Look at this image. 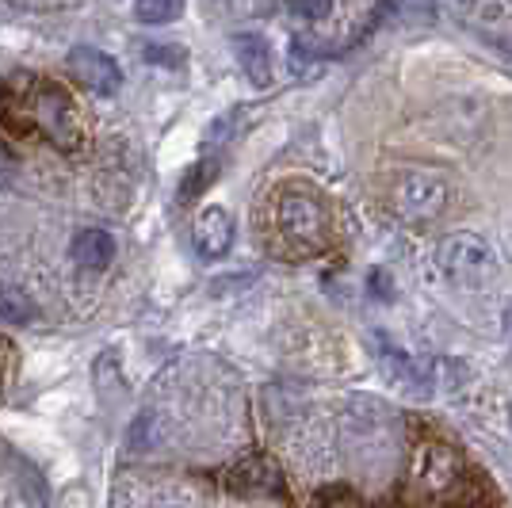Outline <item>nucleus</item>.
<instances>
[{
    "mask_svg": "<svg viewBox=\"0 0 512 508\" xmlns=\"http://www.w3.org/2000/svg\"><path fill=\"white\" fill-rule=\"evenodd\" d=\"M0 123H8L12 130H39L50 146L81 149L85 142V127L77 104L69 100V92L39 77H8L0 85Z\"/></svg>",
    "mask_w": 512,
    "mask_h": 508,
    "instance_id": "obj_1",
    "label": "nucleus"
},
{
    "mask_svg": "<svg viewBox=\"0 0 512 508\" xmlns=\"http://www.w3.org/2000/svg\"><path fill=\"white\" fill-rule=\"evenodd\" d=\"M272 218L287 256H321L333 245L329 199L310 184H283L272 195Z\"/></svg>",
    "mask_w": 512,
    "mask_h": 508,
    "instance_id": "obj_2",
    "label": "nucleus"
},
{
    "mask_svg": "<svg viewBox=\"0 0 512 508\" xmlns=\"http://www.w3.org/2000/svg\"><path fill=\"white\" fill-rule=\"evenodd\" d=\"M386 211L394 214L409 230H428L436 226L451 203V184L444 172L425 169V165H406L386 180Z\"/></svg>",
    "mask_w": 512,
    "mask_h": 508,
    "instance_id": "obj_3",
    "label": "nucleus"
},
{
    "mask_svg": "<svg viewBox=\"0 0 512 508\" xmlns=\"http://www.w3.org/2000/svg\"><path fill=\"white\" fill-rule=\"evenodd\" d=\"M463 474H467V466H463V455L455 451V444L440 440V436H425L413 447V459H409L406 497L417 505L448 501L451 493L467 482Z\"/></svg>",
    "mask_w": 512,
    "mask_h": 508,
    "instance_id": "obj_4",
    "label": "nucleus"
},
{
    "mask_svg": "<svg viewBox=\"0 0 512 508\" xmlns=\"http://www.w3.org/2000/svg\"><path fill=\"white\" fill-rule=\"evenodd\" d=\"M440 272L451 279V283H459V287H482V283H490L493 272H497V253H493V245L482 237V233H451L440 241Z\"/></svg>",
    "mask_w": 512,
    "mask_h": 508,
    "instance_id": "obj_5",
    "label": "nucleus"
},
{
    "mask_svg": "<svg viewBox=\"0 0 512 508\" xmlns=\"http://www.w3.org/2000/svg\"><path fill=\"white\" fill-rule=\"evenodd\" d=\"M65 65H69V77L81 81L96 96H115L119 85H123V69L115 65L111 54L96 50V46H73Z\"/></svg>",
    "mask_w": 512,
    "mask_h": 508,
    "instance_id": "obj_6",
    "label": "nucleus"
},
{
    "mask_svg": "<svg viewBox=\"0 0 512 508\" xmlns=\"http://www.w3.org/2000/svg\"><path fill=\"white\" fill-rule=\"evenodd\" d=\"M234 214L226 211V207H203L199 218L192 222V245L195 253L203 256V260H222V256L234 249Z\"/></svg>",
    "mask_w": 512,
    "mask_h": 508,
    "instance_id": "obj_7",
    "label": "nucleus"
},
{
    "mask_svg": "<svg viewBox=\"0 0 512 508\" xmlns=\"http://www.w3.org/2000/svg\"><path fill=\"white\" fill-rule=\"evenodd\" d=\"M226 486L245 497H272L283 489V474L268 455H245L241 463L226 470Z\"/></svg>",
    "mask_w": 512,
    "mask_h": 508,
    "instance_id": "obj_8",
    "label": "nucleus"
},
{
    "mask_svg": "<svg viewBox=\"0 0 512 508\" xmlns=\"http://www.w3.org/2000/svg\"><path fill=\"white\" fill-rule=\"evenodd\" d=\"M375 352H379V367H383L386 379H394L398 386H409V390H428V363H421L417 356H409L406 348L390 344L383 333H375Z\"/></svg>",
    "mask_w": 512,
    "mask_h": 508,
    "instance_id": "obj_9",
    "label": "nucleus"
},
{
    "mask_svg": "<svg viewBox=\"0 0 512 508\" xmlns=\"http://www.w3.org/2000/svg\"><path fill=\"white\" fill-rule=\"evenodd\" d=\"M234 58L256 88L272 85V46H268L264 35H253V31L234 35Z\"/></svg>",
    "mask_w": 512,
    "mask_h": 508,
    "instance_id": "obj_10",
    "label": "nucleus"
},
{
    "mask_svg": "<svg viewBox=\"0 0 512 508\" xmlns=\"http://www.w3.org/2000/svg\"><path fill=\"white\" fill-rule=\"evenodd\" d=\"M69 253H73V260H77L81 268H88V272H104L107 264L115 260V237L107 230H100V226H88V230H81L73 237Z\"/></svg>",
    "mask_w": 512,
    "mask_h": 508,
    "instance_id": "obj_11",
    "label": "nucleus"
},
{
    "mask_svg": "<svg viewBox=\"0 0 512 508\" xmlns=\"http://www.w3.org/2000/svg\"><path fill=\"white\" fill-rule=\"evenodd\" d=\"M35 302L23 287H0V321L8 325H31L35 321Z\"/></svg>",
    "mask_w": 512,
    "mask_h": 508,
    "instance_id": "obj_12",
    "label": "nucleus"
},
{
    "mask_svg": "<svg viewBox=\"0 0 512 508\" xmlns=\"http://www.w3.org/2000/svg\"><path fill=\"white\" fill-rule=\"evenodd\" d=\"M207 8L222 20H260L276 8V0H207Z\"/></svg>",
    "mask_w": 512,
    "mask_h": 508,
    "instance_id": "obj_13",
    "label": "nucleus"
},
{
    "mask_svg": "<svg viewBox=\"0 0 512 508\" xmlns=\"http://www.w3.org/2000/svg\"><path fill=\"white\" fill-rule=\"evenodd\" d=\"M134 16H138V23L161 27V23H172L184 16V0H134Z\"/></svg>",
    "mask_w": 512,
    "mask_h": 508,
    "instance_id": "obj_14",
    "label": "nucleus"
},
{
    "mask_svg": "<svg viewBox=\"0 0 512 508\" xmlns=\"http://www.w3.org/2000/svg\"><path fill=\"white\" fill-rule=\"evenodd\" d=\"M214 176H218V157H203V161H195L192 169L184 172V184H180V203H192L195 195H203Z\"/></svg>",
    "mask_w": 512,
    "mask_h": 508,
    "instance_id": "obj_15",
    "label": "nucleus"
},
{
    "mask_svg": "<svg viewBox=\"0 0 512 508\" xmlns=\"http://www.w3.org/2000/svg\"><path fill=\"white\" fill-rule=\"evenodd\" d=\"M142 58L161 69H184L188 65V50L176 43H146L142 46Z\"/></svg>",
    "mask_w": 512,
    "mask_h": 508,
    "instance_id": "obj_16",
    "label": "nucleus"
},
{
    "mask_svg": "<svg viewBox=\"0 0 512 508\" xmlns=\"http://www.w3.org/2000/svg\"><path fill=\"white\" fill-rule=\"evenodd\" d=\"M314 508H367L360 493H352L348 486H325L314 497Z\"/></svg>",
    "mask_w": 512,
    "mask_h": 508,
    "instance_id": "obj_17",
    "label": "nucleus"
},
{
    "mask_svg": "<svg viewBox=\"0 0 512 508\" xmlns=\"http://www.w3.org/2000/svg\"><path fill=\"white\" fill-rule=\"evenodd\" d=\"M287 8L299 16V20H325L333 12V0H287Z\"/></svg>",
    "mask_w": 512,
    "mask_h": 508,
    "instance_id": "obj_18",
    "label": "nucleus"
},
{
    "mask_svg": "<svg viewBox=\"0 0 512 508\" xmlns=\"http://www.w3.org/2000/svg\"><path fill=\"white\" fill-rule=\"evenodd\" d=\"M16 172H20V161H16L12 146L0 138V191L16 188Z\"/></svg>",
    "mask_w": 512,
    "mask_h": 508,
    "instance_id": "obj_19",
    "label": "nucleus"
},
{
    "mask_svg": "<svg viewBox=\"0 0 512 508\" xmlns=\"http://www.w3.org/2000/svg\"><path fill=\"white\" fill-rule=\"evenodd\" d=\"M394 12L406 20H432L436 0H394Z\"/></svg>",
    "mask_w": 512,
    "mask_h": 508,
    "instance_id": "obj_20",
    "label": "nucleus"
},
{
    "mask_svg": "<svg viewBox=\"0 0 512 508\" xmlns=\"http://www.w3.org/2000/svg\"><path fill=\"white\" fill-rule=\"evenodd\" d=\"M367 291H371V298H375V302H390V298H394V287H390V276H386L383 268H375V272L367 276Z\"/></svg>",
    "mask_w": 512,
    "mask_h": 508,
    "instance_id": "obj_21",
    "label": "nucleus"
}]
</instances>
